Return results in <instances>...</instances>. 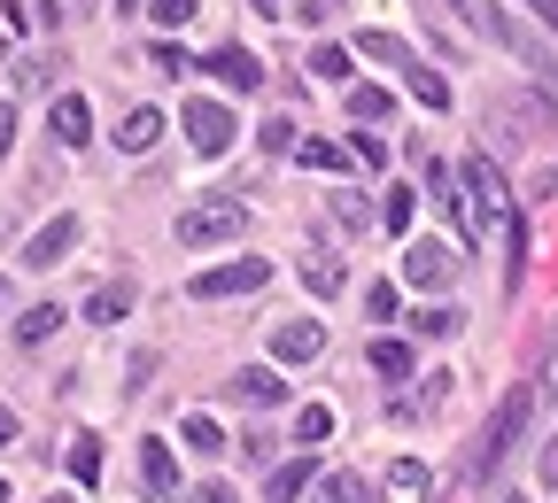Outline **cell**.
Here are the masks:
<instances>
[{
  "label": "cell",
  "instance_id": "1",
  "mask_svg": "<svg viewBox=\"0 0 558 503\" xmlns=\"http://www.w3.org/2000/svg\"><path fill=\"white\" fill-rule=\"evenodd\" d=\"M535 388H505V403H497V418L481 426V442L458 457V488H488V473H497L505 457H512V442L527 434V418H535Z\"/></svg>",
  "mask_w": 558,
  "mask_h": 503
},
{
  "label": "cell",
  "instance_id": "2",
  "mask_svg": "<svg viewBox=\"0 0 558 503\" xmlns=\"http://www.w3.org/2000/svg\"><path fill=\"white\" fill-rule=\"evenodd\" d=\"M465 194H473V218L481 233H505V241H527V218H520V201H512V179L488 163L481 148L465 156Z\"/></svg>",
  "mask_w": 558,
  "mask_h": 503
},
{
  "label": "cell",
  "instance_id": "3",
  "mask_svg": "<svg viewBox=\"0 0 558 503\" xmlns=\"http://www.w3.org/2000/svg\"><path fill=\"white\" fill-rule=\"evenodd\" d=\"M241 233H248V201H233V194H209V201H194L179 218L186 248H218V241H241Z\"/></svg>",
  "mask_w": 558,
  "mask_h": 503
},
{
  "label": "cell",
  "instance_id": "4",
  "mask_svg": "<svg viewBox=\"0 0 558 503\" xmlns=\"http://www.w3.org/2000/svg\"><path fill=\"white\" fill-rule=\"evenodd\" d=\"M264 279H271V256H233V263H209V271H194V286H186V295H194V303H233V295H256Z\"/></svg>",
  "mask_w": 558,
  "mask_h": 503
},
{
  "label": "cell",
  "instance_id": "5",
  "mask_svg": "<svg viewBox=\"0 0 558 503\" xmlns=\"http://www.w3.org/2000/svg\"><path fill=\"white\" fill-rule=\"evenodd\" d=\"M179 124H186V139H194V156H226L233 139H241V116H233L218 94H194V101L179 109Z\"/></svg>",
  "mask_w": 558,
  "mask_h": 503
},
{
  "label": "cell",
  "instance_id": "6",
  "mask_svg": "<svg viewBox=\"0 0 558 503\" xmlns=\"http://www.w3.org/2000/svg\"><path fill=\"white\" fill-rule=\"evenodd\" d=\"M450 279H458V248H450V241H403V286L442 295Z\"/></svg>",
  "mask_w": 558,
  "mask_h": 503
},
{
  "label": "cell",
  "instance_id": "7",
  "mask_svg": "<svg viewBox=\"0 0 558 503\" xmlns=\"http://www.w3.org/2000/svg\"><path fill=\"white\" fill-rule=\"evenodd\" d=\"M450 372H418L411 388H396V403H388V418H403V426H418V418H435L442 403H450Z\"/></svg>",
  "mask_w": 558,
  "mask_h": 503
},
{
  "label": "cell",
  "instance_id": "8",
  "mask_svg": "<svg viewBox=\"0 0 558 503\" xmlns=\"http://www.w3.org/2000/svg\"><path fill=\"white\" fill-rule=\"evenodd\" d=\"M271 356H279V365H311V356H326V326H318V318L271 326Z\"/></svg>",
  "mask_w": 558,
  "mask_h": 503
},
{
  "label": "cell",
  "instance_id": "9",
  "mask_svg": "<svg viewBox=\"0 0 558 503\" xmlns=\"http://www.w3.org/2000/svg\"><path fill=\"white\" fill-rule=\"evenodd\" d=\"M70 248H78V218H70V209H62V218H47L39 233H32V248H24V263L32 271H54Z\"/></svg>",
  "mask_w": 558,
  "mask_h": 503
},
{
  "label": "cell",
  "instance_id": "10",
  "mask_svg": "<svg viewBox=\"0 0 558 503\" xmlns=\"http://www.w3.org/2000/svg\"><path fill=\"white\" fill-rule=\"evenodd\" d=\"M497 116H505L520 139H527V132H558V109H550L543 94H505V101H497Z\"/></svg>",
  "mask_w": 558,
  "mask_h": 503
},
{
  "label": "cell",
  "instance_id": "11",
  "mask_svg": "<svg viewBox=\"0 0 558 503\" xmlns=\"http://www.w3.org/2000/svg\"><path fill=\"white\" fill-rule=\"evenodd\" d=\"M279 395H288V380H279V372H233V380H226V403H241V410H271Z\"/></svg>",
  "mask_w": 558,
  "mask_h": 503
},
{
  "label": "cell",
  "instance_id": "12",
  "mask_svg": "<svg viewBox=\"0 0 558 503\" xmlns=\"http://www.w3.org/2000/svg\"><path fill=\"white\" fill-rule=\"evenodd\" d=\"M132 295H140V286L117 271V279H101L94 295H86V318H94V326H117V318H132Z\"/></svg>",
  "mask_w": 558,
  "mask_h": 503
},
{
  "label": "cell",
  "instance_id": "13",
  "mask_svg": "<svg viewBox=\"0 0 558 503\" xmlns=\"http://www.w3.org/2000/svg\"><path fill=\"white\" fill-rule=\"evenodd\" d=\"M209 70H218L233 94H256V86H264V62H256L248 47H218V54H209Z\"/></svg>",
  "mask_w": 558,
  "mask_h": 503
},
{
  "label": "cell",
  "instance_id": "14",
  "mask_svg": "<svg viewBox=\"0 0 558 503\" xmlns=\"http://www.w3.org/2000/svg\"><path fill=\"white\" fill-rule=\"evenodd\" d=\"M140 480H148V495L163 503V495H179V465H171V450L148 434V442H140Z\"/></svg>",
  "mask_w": 558,
  "mask_h": 503
},
{
  "label": "cell",
  "instance_id": "15",
  "mask_svg": "<svg viewBox=\"0 0 558 503\" xmlns=\"http://www.w3.org/2000/svg\"><path fill=\"white\" fill-rule=\"evenodd\" d=\"M109 139H117L124 156H148L156 139H163V109H132V116H124V124H117Z\"/></svg>",
  "mask_w": 558,
  "mask_h": 503
},
{
  "label": "cell",
  "instance_id": "16",
  "mask_svg": "<svg viewBox=\"0 0 558 503\" xmlns=\"http://www.w3.org/2000/svg\"><path fill=\"white\" fill-rule=\"evenodd\" d=\"M54 139H62V148H86V139H94V109H86V94H62V101H54Z\"/></svg>",
  "mask_w": 558,
  "mask_h": 503
},
{
  "label": "cell",
  "instance_id": "17",
  "mask_svg": "<svg viewBox=\"0 0 558 503\" xmlns=\"http://www.w3.org/2000/svg\"><path fill=\"white\" fill-rule=\"evenodd\" d=\"M365 356H373V372H380V380H411V372H418V356H411V341H396V333H380V341H373Z\"/></svg>",
  "mask_w": 558,
  "mask_h": 503
},
{
  "label": "cell",
  "instance_id": "18",
  "mask_svg": "<svg viewBox=\"0 0 558 503\" xmlns=\"http://www.w3.org/2000/svg\"><path fill=\"white\" fill-rule=\"evenodd\" d=\"M403 86H411V101H427V109H450V86H442V70H427V62H403Z\"/></svg>",
  "mask_w": 558,
  "mask_h": 503
},
{
  "label": "cell",
  "instance_id": "19",
  "mask_svg": "<svg viewBox=\"0 0 558 503\" xmlns=\"http://www.w3.org/2000/svg\"><path fill=\"white\" fill-rule=\"evenodd\" d=\"M450 9H458V16H465L481 39H497V47H505V24H512V16L497 9V0H450Z\"/></svg>",
  "mask_w": 558,
  "mask_h": 503
},
{
  "label": "cell",
  "instance_id": "20",
  "mask_svg": "<svg viewBox=\"0 0 558 503\" xmlns=\"http://www.w3.org/2000/svg\"><path fill=\"white\" fill-rule=\"evenodd\" d=\"M349 54H357V47H311V78H326V86H349V70H357V62H349Z\"/></svg>",
  "mask_w": 558,
  "mask_h": 503
},
{
  "label": "cell",
  "instance_id": "21",
  "mask_svg": "<svg viewBox=\"0 0 558 503\" xmlns=\"http://www.w3.org/2000/svg\"><path fill=\"white\" fill-rule=\"evenodd\" d=\"M101 434H78V442H70V480H86V488H101Z\"/></svg>",
  "mask_w": 558,
  "mask_h": 503
},
{
  "label": "cell",
  "instance_id": "22",
  "mask_svg": "<svg viewBox=\"0 0 558 503\" xmlns=\"http://www.w3.org/2000/svg\"><path fill=\"white\" fill-rule=\"evenodd\" d=\"M357 54H365V62H388V70H403V62H411V47H403L396 32H357Z\"/></svg>",
  "mask_w": 558,
  "mask_h": 503
},
{
  "label": "cell",
  "instance_id": "23",
  "mask_svg": "<svg viewBox=\"0 0 558 503\" xmlns=\"http://www.w3.org/2000/svg\"><path fill=\"white\" fill-rule=\"evenodd\" d=\"M54 326H62V303H32V310L16 318V341H24V348H39Z\"/></svg>",
  "mask_w": 558,
  "mask_h": 503
},
{
  "label": "cell",
  "instance_id": "24",
  "mask_svg": "<svg viewBox=\"0 0 558 503\" xmlns=\"http://www.w3.org/2000/svg\"><path fill=\"white\" fill-rule=\"evenodd\" d=\"M341 109H349V116H365V124H373V116H388L396 101H388L380 86H357V78H349V86H341Z\"/></svg>",
  "mask_w": 558,
  "mask_h": 503
},
{
  "label": "cell",
  "instance_id": "25",
  "mask_svg": "<svg viewBox=\"0 0 558 503\" xmlns=\"http://www.w3.org/2000/svg\"><path fill=\"white\" fill-rule=\"evenodd\" d=\"M303 286H311L318 303H333V295H341V263H333V256H303Z\"/></svg>",
  "mask_w": 558,
  "mask_h": 503
},
{
  "label": "cell",
  "instance_id": "26",
  "mask_svg": "<svg viewBox=\"0 0 558 503\" xmlns=\"http://www.w3.org/2000/svg\"><path fill=\"white\" fill-rule=\"evenodd\" d=\"M326 434H333V410H326V403H303V410H295V442H303V450H318Z\"/></svg>",
  "mask_w": 558,
  "mask_h": 503
},
{
  "label": "cell",
  "instance_id": "27",
  "mask_svg": "<svg viewBox=\"0 0 558 503\" xmlns=\"http://www.w3.org/2000/svg\"><path fill=\"white\" fill-rule=\"evenodd\" d=\"M179 442H186V450H202V457H218V442H226V434H218V418H209V410H194V418L179 426Z\"/></svg>",
  "mask_w": 558,
  "mask_h": 503
},
{
  "label": "cell",
  "instance_id": "28",
  "mask_svg": "<svg viewBox=\"0 0 558 503\" xmlns=\"http://www.w3.org/2000/svg\"><path fill=\"white\" fill-rule=\"evenodd\" d=\"M295 488H311V465H303V457H295V465H279L264 495H271V503H295Z\"/></svg>",
  "mask_w": 558,
  "mask_h": 503
},
{
  "label": "cell",
  "instance_id": "29",
  "mask_svg": "<svg viewBox=\"0 0 558 503\" xmlns=\"http://www.w3.org/2000/svg\"><path fill=\"white\" fill-rule=\"evenodd\" d=\"M148 62H156V78H179V70H194V54H186L179 39H156V47H148Z\"/></svg>",
  "mask_w": 558,
  "mask_h": 503
},
{
  "label": "cell",
  "instance_id": "30",
  "mask_svg": "<svg viewBox=\"0 0 558 503\" xmlns=\"http://www.w3.org/2000/svg\"><path fill=\"white\" fill-rule=\"evenodd\" d=\"M365 318H373V326H388V318H403V310H396V279H380V286H365Z\"/></svg>",
  "mask_w": 558,
  "mask_h": 503
},
{
  "label": "cell",
  "instance_id": "31",
  "mask_svg": "<svg viewBox=\"0 0 558 503\" xmlns=\"http://www.w3.org/2000/svg\"><path fill=\"white\" fill-rule=\"evenodd\" d=\"M388 488H396V495H418V488H427V465H418V457H396V465H388Z\"/></svg>",
  "mask_w": 558,
  "mask_h": 503
},
{
  "label": "cell",
  "instance_id": "32",
  "mask_svg": "<svg viewBox=\"0 0 558 503\" xmlns=\"http://www.w3.org/2000/svg\"><path fill=\"white\" fill-rule=\"evenodd\" d=\"M311 503H365V488H357V480H349V473H326Z\"/></svg>",
  "mask_w": 558,
  "mask_h": 503
},
{
  "label": "cell",
  "instance_id": "33",
  "mask_svg": "<svg viewBox=\"0 0 558 503\" xmlns=\"http://www.w3.org/2000/svg\"><path fill=\"white\" fill-rule=\"evenodd\" d=\"M295 156H303L311 171H341V148H333V139H295Z\"/></svg>",
  "mask_w": 558,
  "mask_h": 503
},
{
  "label": "cell",
  "instance_id": "34",
  "mask_svg": "<svg viewBox=\"0 0 558 503\" xmlns=\"http://www.w3.org/2000/svg\"><path fill=\"white\" fill-rule=\"evenodd\" d=\"M326 209H333L341 225H365V194H357V186H333V201H326Z\"/></svg>",
  "mask_w": 558,
  "mask_h": 503
},
{
  "label": "cell",
  "instance_id": "35",
  "mask_svg": "<svg viewBox=\"0 0 558 503\" xmlns=\"http://www.w3.org/2000/svg\"><path fill=\"white\" fill-rule=\"evenodd\" d=\"M411 218H418V194H411V186H388V225L403 233Z\"/></svg>",
  "mask_w": 558,
  "mask_h": 503
},
{
  "label": "cell",
  "instance_id": "36",
  "mask_svg": "<svg viewBox=\"0 0 558 503\" xmlns=\"http://www.w3.org/2000/svg\"><path fill=\"white\" fill-rule=\"evenodd\" d=\"M411 326H418V333H427V341H442V333H458V310H442V303H435V310H418Z\"/></svg>",
  "mask_w": 558,
  "mask_h": 503
},
{
  "label": "cell",
  "instance_id": "37",
  "mask_svg": "<svg viewBox=\"0 0 558 503\" xmlns=\"http://www.w3.org/2000/svg\"><path fill=\"white\" fill-rule=\"evenodd\" d=\"M148 9H156V24H163V32H179V24L202 9V0H148Z\"/></svg>",
  "mask_w": 558,
  "mask_h": 503
},
{
  "label": "cell",
  "instance_id": "38",
  "mask_svg": "<svg viewBox=\"0 0 558 503\" xmlns=\"http://www.w3.org/2000/svg\"><path fill=\"white\" fill-rule=\"evenodd\" d=\"M264 156H295V124H288V116L264 124Z\"/></svg>",
  "mask_w": 558,
  "mask_h": 503
},
{
  "label": "cell",
  "instance_id": "39",
  "mask_svg": "<svg viewBox=\"0 0 558 503\" xmlns=\"http://www.w3.org/2000/svg\"><path fill=\"white\" fill-rule=\"evenodd\" d=\"M535 395H558V333H550V348H543V380H535Z\"/></svg>",
  "mask_w": 558,
  "mask_h": 503
},
{
  "label": "cell",
  "instance_id": "40",
  "mask_svg": "<svg viewBox=\"0 0 558 503\" xmlns=\"http://www.w3.org/2000/svg\"><path fill=\"white\" fill-rule=\"evenodd\" d=\"M288 9H295L303 24H326V16H333V0H288Z\"/></svg>",
  "mask_w": 558,
  "mask_h": 503
},
{
  "label": "cell",
  "instance_id": "41",
  "mask_svg": "<svg viewBox=\"0 0 558 503\" xmlns=\"http://www.w3.org/2000/svg\"><path fill=\"white\" fill-rule=\"evenodd\" d=\"M9 148H16V109L0 101V163H9Z\"/></svg>",
  "mask_w": 558,
  "mask_h": 503
},
{
  "label": "cell",
  "instance_id": "42",
  "mask_svg": "<svg viewBox=\"0 0 558 503\" xmlns=\"http://www.w3.org/2000/svg\"><path fill=\"white\" fill-rule=\"evenodd\" d=\"M194 503H241V495H233L226 480H209V488H194Z\"/></svg>",
  "mask_w": 558,
  "mask_h": 503
},
{
  "label": "cell",
  "instance_id": "43",
  "mask_svg": "<svg viewBox=\"0 0 558 503\" xmlns=\"http://www.w3.org/2000/svg\"><path fill=\"white\" fill-rule=\"evenodd\" d=\"M543 488H558V434H550V450H543Z\"/></svg>",
  "mask_w": 558,
  "mask_h": 503
},
{
  "label": "cell",
  "instance_id": "44",
  "mask_svg": "<svg viewBox=\"0 0 558 503\" xmlns=\"http://www.w3.org/2000/svg\"><path fill=\"white\" fill-rule=\"evenodd\" d=\"M16 442V410H0V450H9Z\"/></svg>",
  "mask_w": 558,
  "mask_h": 503
},
{
  "label": "cell",
  "instance_id": "45",
  "mask_svg": "<svg viewBox=\"0 0 558 503\" xmlns=\"http://www.w3.org/2000/svg\"><path fill=\"white\" fill-rule=\"evenodd\" d=\"M256 9H264V16H271V24H279V16H288V0H256Z\"/></svg>",
  "mask_w": 558,
  "mask_h": 503
},
{
  "label": "cell",
  "instance_id": "46",
  "mask_svg": "<svg viewBox=\"0 0 558 503\" xmlns=\"http://www.w3.org/2000/svg\"><path fill=\"white\" fill-rule=\"evenodd\" d=\"M535 16H550V32H558V0H535Z\"/></svg>",
  "mask_w": 558,
  "mask_h": 503
},
{
  "label": "cell",
  "instance_id": "47",
  "mask_svg": "<svg viewBox=\"0 0 558 503\" xmlns=\"http://www.w3.org/2000/svg\"><path fill=\"white\" fill-rule=\"evenodd\" d=\"M109 9H117V16H132V9H148V0H109Z\"/></svg>",
  "mask_w": 558,
  "mask_h": 503
},
{
  "label": "cell",
  "instance_id": "48",
  "mask_svg": "<svg viewBox=\"0 0 558 503\" xmlns=\"http://www.w3.org/2000/svg\"><path fill=\"white\" fill-rule=\"evenodd\" d=\"M0 303H9V271H0Z\"/></svg>",
  "mask_w": 558,
  "mask_h": 503
},
{
  "label": "cell",
  "instance_id": "49",
  "mask_svg": "<svg viewBox=\"0 0 558 503\" xmlns=\"http://www.w3.org/2000/svg\"><path fill=\"white\" fill-rule=\"evenodd\" d=\"M9 495H16V488H9V480H0V503H9Z\"/></svg>",
  "mask_w": 558,
  "mask_h": 503
},
{
  "label": "cell",
  "instance_id": "50",
  "mask_svg": "<svg viewBox=\"0 0 558 503\" xmlns=\"http://www.w3.org/2000/svg\"><path fill=\"white\" fill-rule=\"evenodd\" d=\"M497 503H527V495H497Z\"/></svg>",
  "mask_w": 558,
  "mask_h": 503
},
{
  "label": "cell",
  "instance_id": "51",
  "mask_svg": "<svg viewBox=\"0 0 558 503\" xmlns=\"http://www.w3.org/2000/svg\"><path fill=\"white\" fill-rule=\"evenodd\" d=\"M47 503H70V495H47Z\"/></svg>",
  "mask_w": 558,
  "mask_h": 503
}]
</instances>
